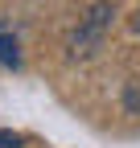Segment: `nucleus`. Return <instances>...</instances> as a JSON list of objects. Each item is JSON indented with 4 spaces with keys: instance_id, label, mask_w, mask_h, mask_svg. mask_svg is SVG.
Instances as JSON below:
<instances>
[{
    "instance_id": "1",
    "label": "nucleus",
    "mask_w": 140,
    "mask_h": 148,
    "mask_svg": "<svg viewBox=\"0 0 140 148\" xmlns=\"http://www.w3.org/2000/svg\"><path fill=\"white\" fill-rule=\"evenodd\" d=\"M111 21H115V4H111V0L91 4L78 16V25L70 29V37H66V58H91V53H99Z\"/></svg>"
},
{
    "instance_id": "2",
    "label": "nucleus",
    "mask_w": 140,
    "mask_h": 148,
    "mask_svg": "<svg viewBox=\"0 0 140 148\" xmlns=\"http://www.w3.org/2000/svg\"><path fill=\"white\" fill-rule=\"evenodd\" d=\"M21 53H16V37L8 33V25H0V66H16Z\"/></svg>"
},
{
    "instance_id": "3",
    "label": "nucleus",
    "mask_w": 140,
    "mask_h": 148,
    "mask_svg": "<svg viewBox=\"0 0 140 148\" xmlns=\"http://www.w3.org/2000/svg\"><path fill=\"white\" fill-rule=\"evenodd\" d=\"M132 33L140 37V8H136V16H132Z\"/></svg>"
},
{
    "instance_id": "4",
    "label": "nucleus",
    "mask_w": 140,
    "mask_h": 148,
    "mask_svg": "<svg viewBox=\"0 0 140 148\" xmlns=\"http://www.w3.org/2000/svg\"><path fill=\"white\" fill-rule=\"evenodd\" d=\"M0 148H21V144H0Z\"/></svg>"
}]
</instances>
